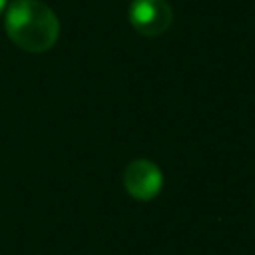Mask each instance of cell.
Segmentation results:
<instances>
[{
	"label": "cell",
	"mask_w": 255,
	"mask_h": 255,
	"mask_svg": "<svg viewBox=\"0 0 255 255\" xmlns=\"http://www.w3.org/2000/svg\"><path fill=\"white\" fill-rule=\"evenodd\" d=\"M4 28L8 38L26 52H48L60 36V20L42 0H12L6 8Z\"/></svg>",
	"instance_id": "cell-1"
},
{
	"label": "cell",
	"mask_w": 255,
	"mask_h": 255,
	"mask_svg": "<svg viewBox=\"0 0 255 255\" xmlns=\"http://www.w3.org/2000/svg\"><path fill=\"white\" fill-rule=\"evenodd\" d=\"M163 185L159 167L149 159H133L124 171V187L137 201H149L157 197Z\"/></svg>",
	"instance_id": "cell-2"
},
{
	"label": "cell",
	"mask_w": 255,
	"mask_h": 255,
	"mask_svg": "<svg viewBox=\"0 0 255 255\" xmlns=\"http://www.w3.org/2000/svg\"><path fill=\"white\" fill-rule=\"evenodd\" d=\"M171 20L173 12L165 0H133L129 6V22L143 36L163 34Z\"/></svg>",
	"instance_id": "cell-3"
},
{
	"label": "cell",
	"mask_w": 255,
	"mask_h": 255,
	"mask_svg": "<svg viewBox=\"0 0 255 255\" xmlns=\"http://www.w3.org/2000/svg\"><path fill=\"white\" fill-rule=\"evenodd\" d=\"M6 6H8V0H0V14L6 10Z\"/></svg>",
	"instance_id": "cell-4"
}]
</instances>
